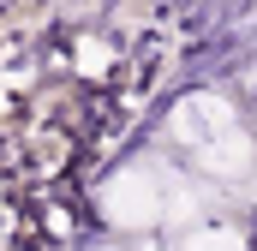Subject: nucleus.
<instances>
[{"label":"nucleus","instance_id":"f257e3e1","mask_svg":"<svg viewBox=\"0 0 257 251\" xmlns=\"http://www.w3.org/2000/svg\"><path fill=\"white\" fill-rule=\"evenodd\" d=\"M180 251H245V233L239 227H197Z\"/></svg>","mask_w":257,"mask_h":251}]
</instances>
